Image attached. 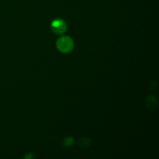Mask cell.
Wrapping results in <instances>:
<instances>
[{"mask_svg": "<svg viewBox=\"0 0 159 159\" xmlns=\"http://www.w3.org/2000/svg\"><path fill=\"white\" fill-rule=\"evenodd\" d=\"M56 46L60 52L63 53H67L73 50L74 43L70 37L65 35L58 39L56 42Z\"/></svg>", "mask_w": 159, "mask_h": 159, "instance_id": "6da1fadb", "label": "cell"}, {"mask_svg": "<svg viewBox=\"0 0 159 159\" xmlns=\"http://www.w3.org/2000/svg\"><path fill=\"white\" fill-rule=\"evenodd\" d=\"M51 29L57 35H63L66 30V24L61 19H55L51 22Z\"/></svg>", "mask_w": 159, "mask_h": 159, "instance_id": "7a4b0ae2", "label": "cell"}, {"mask_svg": "<svg viewBox=\"0 0 159 159\" xmlns=\"http://www.w3.org/2000/svg\"><path fill=\"white\" fill-rule=\"evenodd\" d=\"M145 104L148 109H153L157 106V99L155 96L153 95H150L146 98Z\"/></svg>", "mask_w": 159, "mask_h": 159, "instance_id": "3957f363", "label": "cell"}, {"mask_svg": "<svg viewBox=\"0 0 159 159\" xmlns=\"http://www.w3.org/2000/svg\"><path fill=\"white\" fill-rule=\"evenodd\" d=\"M78 143H79V145L80 147H81L82 148H86L87 147H88L90 145L91 140L89 139H88L87 137H81L80 139H79Z\"/></svg>", "mask_w": 159, "mask_h": 159, "instance_id": "277c9868", "label": "cell"}, {"mask_svg": "<svg viewBox=\"0 0 159 159\" xmlns=\"http://www.w3.org/2000/svg\"><path fill=\"white\" fill-rule=\"evenodd\" d=\"M74 139L71 137H66L63 140V145L66 147H70L74 143Z\"/></svg>", "mask_w": 159, "mask_h": 159, "instance_id": "5b68a950", "label": "cell"}]
</instances>
